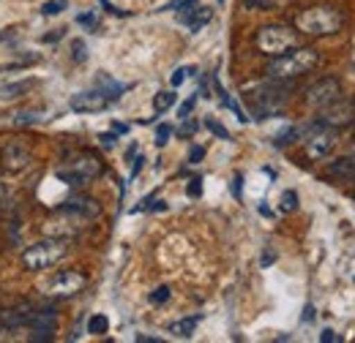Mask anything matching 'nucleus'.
<instances>
[{"instance_id": "nucleus-27", "label": "nucleus", "mask_w": 355, "mask_h": 343, "mask_svg": "<svg viewBox=\"0 0 355 343\" xmlns=\"http://www.w3.org/2000/svg\"><path fill=\"white\" fill-rule=\"evenodd\" d=\"M276 0H243V8H257V11H266L270 8Z\"/></svg>"}, {"instance_id": "nucleus-33", "label": "nucleus", "mask_w": 355, "mask_h": 343, "mask_svg": "<svg viewBox=\"0 0 355 343\" xmlns=\"http://www.w3.org/2000/svg\"><path fill=\"white\" fill-rule=\"evenodd\" d=\"M293 136H298V129H287L282 136H276V147H282V145H287V142H293Z\"/></svg>"}, {"instance_id": "nucleus-31", "label": "nucleus", "mask_w": 355, "mask_h": 343, "mask_svg": "<svg viewBox=\"0 0 355 343\" xmlns=\"http://www.w3.org/2000/svg\"><path fill=\"white\" fill-rule=\"evenodd\" d=\"M31 341H36V343H49V341H52V330H33Z\"/></svg>"}, {"instance_id": "nucleus-41", "label": "nucleus", "mask_w": 355, "mask_h": 343, "mask_svg": "<svg viewBox=\"0 0 355 343\" xmlns=\"http://www.w3.org/2000/svg\"><path fill=\"white\" fill-rule=\"evenodd\" d=\"M58 39H63V30H58V33H49V36H44V41H46V44L58 41Z\"/></svg>"}, {"instance_id": "nucleus-12", "label": "nucleus", "mask_w": 355, "mask_h": 343, "mask_svg": "<svg viewBox=\"0 0 355 343\" xmlns=\"http://www.w3.org/2000/svg\"><path fill=\"white\" fill-rule=\"evenodd\" d=\"M211 17H214V8H208V6H200V3H186L180 11H178V22L183 25V28H189L191 33H197V30H202L208 22H211Z\"/></svg>"}, {"instance_id": "nucleus-13", "label": "nucleus", "mask_w": 355, "mask_h": 343, "mask_svg": "<svg viewBox=\"0 0 355 343\" xmlns=\"http://www.w3.org/2000/svg\"><path fill=\"white\" fill-rule=\"evenodd\" d=\"M325 174H328L331 180H336V183H355V153L353 156L339 158V161H334Z\"/></svg>"}, {"instance_id": "nucleus-30", "label": "nucleus", "mask_w": 355, "mask_h": 343, "mask_svg": "<svg viewBox=\"0 0 355 343\" xmlns=\"http://www.w3.org/2000/svg\"><path fill=\"white\" fill-rule=\"evenodd\" d=\"M186 191H189V196H191V199H197V196L202 194V180H200V177H194V180L189 183V188H186Z\"/></svg>"}, {"instance_id": "nucleus-6", "label": "nucleus", "mask_w": 355, "mask_h": 343, "mask_svg": "<svg viewBox=\"0 0 355 343\" xmlns=\"http://www.w3.org/2000/svg\"><path fill=\"white\" fill-rule=\"evenodd\" d=\"M63 257H66V243L63 240H44V243L31 245L22 254V261H25L28 270H46V267L58 264Z\"/></svg>"}, {"instance_id": "nucleus-39", "label": "nucleus", "mask_w": 355, "mask_h": 343, "mask_svg": "<svg viewBox=\"0 0 355 343\" xmlns=\"http://www.w3.org/2000/svg\"><path fill=\"white\" fill-rule=\"evenodd\" d=\"M194 129H197V126H194V123H189V118H186V123H183L180 133H183V136H191V133H194Z\"/></svg>"}, {"instance_id": "nucleus-9", "label": "nucleus", "mask_w": 355, "mask_h": 343, "mask_svg": "<svg viewBox=\"0 0 355 343\" xmlns=\"http://www.w3.org/2000/svg\"><path fill=\"white\" fill-rule=\"evenodd\" d=\"M320 123H325V126H331V129H345V126H353L355 123V98H347V95H342L336 104H331V106H325L322 112H320Z\"/></svg>"}, {"instance_id": "nucleus-45", "label": "nucleus", "mask_w": 355, "mask_h": 343, "mask_svg": "<svg viewBox=\"0 0 355 343\" xmlns=\"http://www.w3.org/2000/svg\"><path fill=\"white\" fill-rule=\"evenodd\" d=\"M219 3H224V0H219Z\"/></svg>"}, {"instance_id": "nucleus-34", "label": "nucleus", "mask_w": 355, "mask_h": 343, "mask_svg": "<svg viewBox=\"0 0 355 343\" xmlns=\"http://www.w3.org/2000/svg\"><path fill=\"white\" fill-rule=\"evenodd\" d=\"M241 188H243V174H235L232 177V196L241 199Z\"/></svg>"}, {"instance_id": "nucleus-10", "label": "nucleus", "mask_w": 355, "mask_h": 343, "mask_svg": "<svg viewBox=\"0 0 355 343\" xmlns=\"http://www.w3.org/2000/svg\"><path fill=\"white\" fill-rule=\"evenodd\" d=\"M112 101H115V98H110L101 87H93V90H85V93L71 95L69 106H71L74 112H80V115H96V112L110 109V104H112Z\"/></svg>"}, {"instance_id": "nucleus-35", "label": "nucleus", "mask_w": 355, "mask_h": 343, "mask_svg": "<svg viewBox=\"0 0 355 343\" xmlns=\"http://www.w3.org/2000/svg\"><path fill=\"white\" fill-rule=\"evenodd\" d=\"M98 139H101L104 147H112V145H115V131H112V133H101Z\"/></svg>"}, {"instance_id": "nucleus-17", "label": "nucleus", "mask_w": 355, "mask_h": 343, "mask_svg": "<svg viewBox=\"0 0 355 343\" xmlns=\"http://www.w3.org/2000/svg\"><path fill=\"white\" fill-rule=\"evenodd\" d=\"M197 322H200V316H189V319H180L175 322L173 327H170V333L178 335V338H191L194 335V327H197Z\"/></svg>"}, {"instance_id": "nucleus-18", "label": "nucleus", "mask_w": 355, "mask_h": 343, "mask_svg": "<svg viewBox=\"0 0 355 343\" xmlns=\"http://www.w3.org/2000/svg\"><path fill=\"white\" fill-rule=\"evenodd\" d=\"M175 93L173 90H162V93H156V98H153V109L162 115V112H167L170 106H175Z\"/></svg>"}, {"instance_id": "nucleus-29", "label": "nucleus", "mask_w": 355, "mask_h": 343, "mask_svg": "<svg viewBox=\"0 0 355 343\" xmlns=\"http://www.w3.org/2000/svg\"><path fill=\"white\" fill-rule=\"evenodd\" d=\"M71 52H74L71 57H74L77 63H85V57H88V52H85V44H83V41H74V46H71Z\"/></svg>"}, {"instance_id": "nucleus-7", "label": "nucleus", "mask_w": 355, "mask_h": 343, "mask_svg": "<svg viewBox=\"0 0 355 343\" xmlns=\"http://www.w3.org/2000/svg\"><path fill=\"white\" fill-rule=\"evenodd\" d=\"M339 98H342V82L334 80V77H322V80H317V82L306 90V106H309V109H317V112H322L325 106L336 104Z\"/></svg>"}, {"instance_id": "nucleus-23", "label": "nucleus", "mask_w": 355, "mask_h": 343, "mask_svg": "<svg viewBox=\"0 0 355 343\" xmlns=\"http://www.w3.org/2000/svg\"><path fill=\"white\" fill-rule=\"evenodd\" d=\"M298 207V194L295 191H284V196H282V210L284 213H293Z\"/></svg>"}, {"instance_id": "nucleus-42", "label": "nucleus", "mask_w": 355, "mask_h": 343, "mask_svg": "<svg viewBox=\"0 0 355 343\" xmlns=\"http://www.w3.org/2000/svg\"><path fill=\"white\" fill-rule=\"evenodd\" d=\"M112 131H115V133H126L129 126H126V123H112Z\"/></svg>"}, {"instance_id": "nucleus-25", "label": "nucleus", "mask_w": 355, "mask_h": 343, "mask_svg": "<svg viewBox=\"0 0 355 343\" xmlns=\"http://www.w3.org/2000/svg\"><path fill=\"white\" fill-rule=\"evenodd\" d=\"M205 126H208V131H214L219 139H224V142H230V131L224 129L222 123H216V120H205Z\"/></svg>"}, {"instance_id": "nucleus-38", "label": "nucleus", "mask_w": 355, "mask_h": 343, "mask_svg": "<svg viewBox=\"0 0 355 343\" xmlns=\"http://www.w3.org/2000/svg\"><path fill=\"white\" fill-rule=\"evenodd\" d=\"M186 3H191V0H173V3H167L164 8H167V11H180Z\"/></svg>"}, {"instance_id": "nucleus-36", "label": "nucleus", "mask_w": 355, "mask_h": 343, "mask_svg": "<svg viewBox=\"0 0 355 343\" xmlns=\"http://www.w3.org/2000/svg\"><path fill=\"white\" fill-rule=\"evenodd\" d=\"M77 22H80V25H96V14H80Z\"/></svg>"}, {"instance_id": "nucleus-26", "label": "nucleus", "mask_w": 355, "mask_h": 343, "mask_svg": "<svg viewBox=\"0 0 355 343\" xmlns=\"http://www.w3.org/2000/svg\"><path fill=\"white\" fill-rule=\"evenodd\" d=\"M170 300V286H159L153 295H150V302L153 305H162V302H167Z\"/></svg>"}, {"instance_id": "nucleus-44", "label": "nucleus", "mask_w": 355, "mask_h": 343, "mask_svg": "<svg viewBox=\"0 0 355 343\" xmlns=\"http://www.w3.org/2000/svg\"><path fill=\"white\" fill-rule=\"evenodd\" d=\"M314 319V308L311 305H306V313H304V322H311Z\"/></svg>"}, {"instance_id": "nucleus-11", "label": "nucleus", "mask_w": 355, "mask_h": 343, "mask_svg": "<svg viewBox=\"0 0 355 343\" xmlns=\"http://www.w3.org/2000/svg\"><path fill=\"white\" fill-rule=\"evenodd\" d=\"M31 161H33V156H31L28 145H22V142H8V145H3V150H0V167L6 172L28 169Z\"/></svg>"}, {"instance_id": "nucleus-5", "label": "nucleus", "mask_w": 355, "mask_h": 343, "mask_svg": "<svg viewBox=\"0 0 355 343\" xmlns=\"http://www.w3.org/2000/svg\"><path fill=\"white\" fill-rule=\"evenodd\" d=\"M295 46H298V30L287 25H268V28H260L257 33V49L270 57H279Z\"/></svg>"}, {"instance_id": "nucleus-19", "label": "nucleus", "mask_w": 355, "mask_h": 343, "mask_svg": "<svg viewBox=\"0 0 355 343\" xmlns=\"http://www.w3.org/2000/svg\"><path fill=\"white\" fill-rule=\"evenodd\" d=\"M110 330V322H107V316L104 313H96V316H90L88 322V333L90 335H104Z\"/></svg>"}, {"instance_id": "nucleus-4", "label": "nucleus", "mask_w": 355, "mask_h": 343, "mask_svg": "<svg viewBox=\"0 0 355 343\" xmlns=\"http://www.w3.org/2000/svg\"><path fill=\"white\" fill-rule=\"evenodd\" d=\"M298 139L304 142V150H306V156H309L311 161H325L336 150V145H339V131L317 120L306 131H301Z\"/></svg>"}, {"instance_id": "nucleus-14", "label": "nucleus", "mask_w": 355, "mask_h": 343, "mask_svg": "<svg viewBox=\"0 0 355 343\" xmlns=\"http://www.w3.org/2000/svg\"><path fill=\"white\" fill-rule=\"evenodd\" d=\"M71 172L80 174L83 180H90V177L101 174V161L93 158V156H77V158L71 161Z\"/></svg>"}, {"instance_id": "nucleus-21", "label": "nucleus", "mask_w": 355, "mask_h": 343, "mask_svg": "<svg viewBox=\"0 0 355 343\" xmlns=\"http://www.w3.org/2000/svg\"><path fill=\"white\" fill-rule=\"evenodd\" d=\"M25 87H28V82H14V85L0 87V101H6V98H17V95H19Z\"/></svg>"}, {"instance_id": "nucleus-43", "label": "nucleus", "mask_w": 355, "mask_h": 343, "mask_svg": "<svg viewBox=\"0 0 355 343\" xmlns=\"http://www.w3.org/2000/svg\"><path fill=\"white\" fill-rule=\"evenodd\" d=\"M137 341L139 343H159V338H153V335H137Z\"/></svg>"}, {"instance_id": "nucleus-1", "label": "nucleus", "mask_w": 355, "mask_h": 343, "mask_svg": "<svg viewBox=\"0 0 355 343\" xmlns=\"http://www.w3.org/2000/svg\"><path fill=\"white\" fill-rule=\"evenodd\" d=\"M317 60H320V55L311 46H295V49H290V52H284L268 63V77L279 80V82L295 80L301 74H309L317 66Z\"/></svg>"}, {"instance_id": "nucleus-32", "label": "nucleus", "mask_w": 355, "mask_h": 343, "mask_svg": "<svg viewBox=\"0 0 355 343\" xmlns=\"http://www.w3.org/2000/svg\"><path fill=\"white\" fill-rule=\"evenodd\" d=\"M202 158H205V147L194 145V147H191V153H189V161H191V164H200Z\"/></svg>"}, {"instance_id": "nucleus-24", "label": "nucleus", "mask_w": 355, "mask_h": 343, "mask_svg": "<svg viewBox=\"0 0 355 343\" xmlns=\"http://www.w3.org/2000/svg\"><path fill=\"white\" fill-rule=\"evenodd\" d=\"M170 136H173V126H170V123H162V126L156 129V145L164 147V145L170 142Z\"/></svg>"}, {"instance_id": "nucleus-37", "label": "nucleus", "mask_w": 355, "mask_h": 343, "mask_svg": "<svg viewBox=\"0 0 355 343\" xmlns=\"http://www.w3.org/2000/svg\"><path fill=\"white\" fill-rule=\"evenodd\" d=\"M320 341H322V343H334V341H339V338H336V333H334V330H322Z\"/></svg>"}, {"instance_id": "nucleus-3", "label": "nucleus", "mask_w": 355, "mask_h": 343, "mask_svg": "<svg viewBox=\"0 0 355 343\" xmlns=\"http://www.w3.org/2000/svg\"><path fill=\"white\" fill-rule=\"evenodd\" d=\"M287 93H290V85H284V82H279V80H270L266 85H257L249 93L252 115H254L257 120H266L270 115H276V112L284 106V101L290 98Z\"/></svg>"}, {"instance_id": "nucleus-2", "label": "nucleus", "mask_w": 355, "mask_h": 343, "mask_svg": "<svg viewBox=\"0 0 355 343\" xmlns=\"http://www.w3.org/2000/svg\"><path fill=\"white\" fill-rule=\"evenodd\" d=\"M345 25V17L331 6H314L295 17V28L306 36H334Z\"/></svg>"}, {"instance_id": "nucleus-16", "label": "nucleus", "mask_w": 355, "mask_h": 343, "mask_svg": "<svg viewBox=\"0 0 355 343\" xmlns=\"http://www.w3.org/2000/svg\"><path fill=\"white\" fill-rule=\"evenodd\" d=\"M31 319H33V308L19 305V308L3 313V327H25V324H31Z\"/></svg>"}, {"instance_id": "nucleus-40", "label": "nucleus", "mask_w": 355, "mask_h": 343, "mask_svg": "<svg viewBox=\"0 0 355 343\" xmlns=\"http://www.w3.org/2000/svg\"><path fill=\"white\" fill-rule=\"evenodd\" d=\"M142 164H145V158H142V156H139V158H134V169H132V180H134V177H137V174H139V169H142Z\"/></svg>"}, {"instance_id": "nucleus-20", "label": "nucleus", "mask_w": 355, "mask_h": 343, "mask_svg": "<svg viewBox=\"0 0 355 343\" xmlns=\"http://www.w3.org/2000/svg\"><path fill=\"white\" fill-rule=\"evenodd\" d=\"M66 8H69L66 0H49V3L42 6V14H44V17H58V14H63Z\"/></svg>"}, {"instance_id": "nucleus-28", "label": "nucleus", "mask_w": 355, "mask_h": 343, "mask_svg": "<svg viewBox=\"0 0 355 343\" xmlns=\"http://www.w3.org/2000/svg\"><path fill=\"white\" fill-rule=\"evenodd\" d=\"M194 104H197V95H191V98H189L186 104H180V109H178V118H180V120H186V118L191 115V109H194Z\"/></svg>"}, {"instance_id": "nucleus-8", "label": "nucleus", "mask_w": 355, "mask_h": 343, "mask_svg": "<svg viewBox=\"0 0 355 343\" xmlns=\"http://www.w3.org/2000/svg\"><path fill=\"white\" fill-rule=\"evenodd\" d=\"M85 275L77 270H60L52 275V281L46 284V295L49 297H74L85 289Z\"/></svg>"}, {"instance_id": "nucleus-22", "label": "nucleus", "mask_w": 355, "mask_h": 343, "mask_svg": "<svg viewBox=\"0 0 355 343\" xmlns=\"http://www.w3.org/2000/svg\"><path fill=\"white\" fill-rule=\"evenodd\" d=\"M194 71H197L194 66H183V68H178L175 74H173V80H170V85L180 87L183 82H186V80H189V77H191V74H194Z\"/></svg>"}, {"instance_id": "nucleus-15", "label": "nucleus", "mask_w": 355, "mask_h": 343, "mask_svg": "<svg viewBox=\"0 0 355 343\" xmlns=\"http://www.w3.org/2000/svg\"><path fill=\"white\" fill-rule=\"evenodd\" d=\"M63 213H71V215H83V218H93L98 213V205L93 199H85V196H74L63 205Z\"/></svg>"}]
</instances>
